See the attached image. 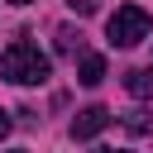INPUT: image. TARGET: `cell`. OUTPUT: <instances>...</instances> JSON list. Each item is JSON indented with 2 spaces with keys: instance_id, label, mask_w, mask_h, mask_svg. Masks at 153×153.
Listing matches in <instances>:
<instances>
[{
  "instance_id": "4",
  "label": "cell",
  "mask_w": 153,
  "mask_h": 153,
  "mask_svg": "<svg viewBox=\"0 0 153 153\" xmlns=\"http://www.w3.org/2000/svg\"><path fill=\"white\" fill-rule=\"evenodd\" d=\"M124 91H129L134 100H148V96H153V67H134V72H124Z\"/></svg>"
},
{
  "instance_id": "10",
  "label": "cell",
  "mask_w": 153,
  "mask_h": 153,
  "mask_svg": "<svg viewBox=\"0 0 153 153\" xmlns=\"http://www.w3.org/2000/svg\"><path fill=\"white\" fill-rule=\"evenodd\" d=\"M96 153H129V148H96Z\"/></svg>"
},
{
  "instance_id": "6",
  "label": "cell",
  "mask_w": 153,
  "mask_h": 153,
  "mask_svg": "<svg viewBox=\"0 0 153 153\" xmlns=\"http://www.w3.org/2000/svg\"><path fill=\"white\" fill-rule=\"evenodd\" d=\"M120 124H124L129 134H153V115H148V110H124Z\"/></svg>"
},
{
  "instance_id": "7",
  "label": "cell",
  "mask_w": 153,
  "mask_h": 153,
  "mask_svg": "<svg viewBox=\"0 0 153 153\" xmlns=\"http://www.w3.org/2000/svg\"><path fill=\"white\" fill-rule=\"evenodd\" d=\"M57 53H62V57H76V53H81V33L62 24V29H57Z\"/></svg>"
},
{
  "instance_id": "11",
  "label": "cell",
  "mask_w": 153,
  "mask_h": 153,
  "mask_svg": "<svg viewBox=\"0 0 153 153\" xmlns=\"http://www.w3.org/2000/svg\"><path fill=\"white\" fill-rule=\"evenodd\" d=\"M10 5H33V0H10Z\"/></svg>"
},
{
  "instance_id": "5",
  "label": "cell",
  "mask_w": 153,
  "mask_h": 153,
  "mask_svg": "<svg viewBox=\"0 0 153 153\" xmlns=\"http://www.w3.org/2000/svg\"><path fill=\"white\" fill-rule=\"evenodd\" d=\"M76 81H81V86H100V81H105V57H100V53H86Z\"/></svg>"
},
{
  "instance_id": "1",
  "label": "cell",
  "mask_w": 153,
  "mask_h": 153,
  "mask_svg": "<svg viewBox=\"0 0 153 153\" xmlns=\"http://www.w3.org/2000/svg\"><path fill=\"white\" fill-rule=\"evenodd\" d=\"M0 76L14 86H38L48 81V57L38 53V43H29V33H19L5 53H0Z\"/></svg>"
},
{
  "instance_id": "9",
  "label": "cell",
  "mask_w": 153,
  "mask_h": 153,
  "mask_svg": "<svg viewBox=\"0 0 153 153\" xmlns=\"http://www.w3.org/2000/svg\"><path fill=\"white\" fill-rule=\"evenodd\" d=\"M10 129H14V120H10V110H0V139H5Z\"/></svg>"
},
{
  "instance_id": "8",
  "label": "cell",
  "mask_w": 153,
  "mask_h": 153,
  "mask_svg": "<svg viewBox=\"0 0 153 153\" xmlns=\"http://www.w3.org/2000/svg\"><path fill=\"white\" fill-rule=\"evenodd\" d=\"M67 5H72L76 14H91V10H96V0H67Z\"/></svg>"
},
{
  "instance_id": "2",
  "label": "cell",
  "mask_w": 153,
  "mask_h": 153,
  "mask_svg": "<svg viewBox=\"0 0 153 153\" xmlns=\"http://www.w3.org/2000/svg\"><path fill=\"white\" fill-rule=\"evenodd\" d=\"M148 29H153V19H148V10H139V5H120V10L110 14V24H105V33H110L115 48H134V43H143Z\"/></svg>"
},
{
  "instance_id": "3",
  "label": "cell",
  "mask_w": 153,
  "mask_h": 153,
  "mask_svg": "<svg viewBox=\"0 0 153 153\" xmlns=\"http://www.w3.org/2000/svg\"><path fill=\"white\" fill-rule=\"evenodd\" d=\"M110 120H115V115H110L105 105H86V110L72 120V139H96V134H100Z\"/></svg>"
}]
</instances>
